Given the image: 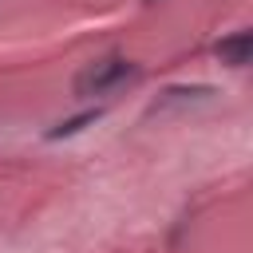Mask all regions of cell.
<instances>
[{
  "mask_svg": "<svg viewBox=\"0 0 253 253\" xmlns=\"http://www.w3.org/2000/svg\"><path fill=\"white\" fill-rule=\"evenodd\" d=\"M146 4H158V0H146Z\"/></svg>",
  "mask_w": 253,
  "mask_h": 253,
  "instance_id": "cell-5",
  "label": "cell"
},
{
  "mask_svg": "<svg viewBox=\"0 0 253 253\" xmlns=\"http://www.w3.org/2000/svg\"><path fill=\"white\" fill-rule=\"evenodd\" d=\"M210 95H213V87H210V83H174V87H166V91L158 95L154 111L186 107V103H198V99H210Z\"/></svg>",
  "mask_w": 253,
  "mask_h": 253,
  "instance_id": "cell-3",
  "label": "cell"
},
{
  "mask_svg": "<svg viewBox=\"0 0 253 253\" xmlns=\"http://www.w3.org/2000/svg\"><path fill=\"white\" fill-rule=\"evenodd\" d=\"M130 75H134V63H130L126 55H103V59H95V63L75 79V95H79V99L107 95V91H115L119 83H126Z\"/></svg>",
  "mask_w": 253,
  "mask_h": 253,
  "instance_id": "cell-1",
  "label": "cell"
},
{
  "mask_svg": "<svg viewBox=\"0 0 253 253\" xmlns=\"http://www.w3.org/2000/svg\"><path fill=\"white\" fill-rule=\"evenodd\" d=\"M99 115H103L99 107H87V111H79V115H67V119H59V123H55V126H51L43 138H47V142H63V138H75V134H83V130H87V126H91Z\"/></svg>",
  "mask_w": 253,
  "mask_h": 253,
  "instance_id": "cell-4",
  "label": "cell"
},
{
  "mask_svg": "<svg viewBox=\"0 0 253 253\" xmlns=\"http://www.w3.org/2000/svg\"><path fill=\"white\" fill-rule=\"evenodd\" d=\"M213 55H217L225 67H233V71L249 67V55H253V36H249V28H237V32H229V36H221V40L213 43Z\"/></svg>",
  "mask_w": 253,
  "mask_h": 253,
  "instance_id": "cell-2",
  "label": "cell"
}]
</instances>
